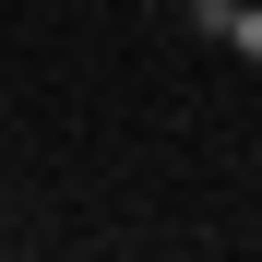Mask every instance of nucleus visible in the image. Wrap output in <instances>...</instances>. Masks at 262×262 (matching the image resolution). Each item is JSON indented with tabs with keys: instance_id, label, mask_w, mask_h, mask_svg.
<instances>
[{
	"instance_id": "1",
	"label": "nucleus",
	"mask_w": 262,
	"mask_h": 262,
	"mask_svg": "<svg viewBox=\"0 0 262 262\" xmlns=\"http://www.w3.org/2000/svg\"><path fill=\"white\" fill-rule=\"evenodd\" d=\"M203 36H227V48H238V60L262 48V24H250V0H203Z\"/></svg>"
}]
</instances>
